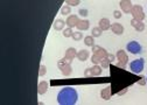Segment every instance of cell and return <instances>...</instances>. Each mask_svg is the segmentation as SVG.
<instances>
[{
    "label": "cell",
    "mask_w": 147,
    "mask_h": 105,
    "mask_svg": "<svg viewBox=\"0 0 147 105\" xmlns=\"http://www.w3.org/2000/svg\"><path fill=\"white\" fill-rule=\"evenodd\" d=\"M78 99L77 91L71 86H65L57 94V102L61 105H74Z\"/></svg>",
    "instance_id": "6da1fadb"
},
{
    "label": "cell",
    "mask_w": 147,
    "mask_h": 105,
    "mask_svg": "<svg viewBox=\"0 0 147 105\" xmlns=\"http://www.w3.org/2000/svg\"><path fill=\"white\" fill-rule=\"evenodd\" d=\"M144 67H145V60L142 57H140L138 60H134L130 63V69H131V71L134 73V74H140L144 70Z\"/></svg>",
    "instance_id": "7a4b0ae2"
},
{
    "label": "cell",
    "mask_w": 147,
    "mask_h": 105,
    "mask_svg": "<svg viewBox=\"0 0 147 105\" xmlns=\"http://www.w3.org/2000/svg\"><path fill=\"white\" fill-rule=\"evenodd\" d=\"M126 49L130 51L131 54H139V52L141 51V49H142V47H141V44L139 42L131 41V42H128L126 44Z\"/></svg>",
    "instance_id": "3957f363"
},
{
    "label": "cell",
    "mask_w": 147,
    "mask_h": 105,
    "mask_svg": "<svg viewBox=\"0 0 147 105\" xmlns=\"http://www.w3.org/2000/svg\"><path fill=\"white\" fill-rule=\"evenodd\" d=\"M146 79H147V78H146Z\"/></svg>",
    "instance_id": "277c9868"
}]
</instances>
